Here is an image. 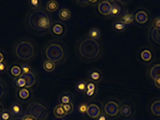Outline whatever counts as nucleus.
<instances>
[{"label": "nucleus", "instance_id": "f257e3e1", "mask_svg": "<svg viewBox=\"0 0 160 120\" xmlns=\"http://www.w3.org/2000/svg\"><path fill=\"white\" fill-rule=\"evenodd\" d=\"M52 18L44 8L32 9L25 17L26 28L34 34H43L51 30Z\"/></svg>", "mask_w": 160, "mask_h": 120}, {"label": "nucleus", "instance_id": "f03ea898", "mask_svg": "<svg viewBox=\"0 0 160 120\" xmlns=\"http://www.w3.org/2000/svg\"><path fill=\"white\" fill-rule=\"evenodd\" d=\"M76 50L80 59L88 62L97 60L102 53V47L98 40L92 39L88 36L78 40Z\"/></svg>", "mask_w": 160, "mask_h": 120}, {"label": "nucleus", "instance_id": "7ed1b4c3", "mask_svg": "<svg viewBox=\"0 0 160 120\" xmlns=\"http://www.w3.org/2000/svg\"><path fill=\"white\" fill-rule=\"evenodd\" d=\"M36 53V44L30 38H22L18 40L14 46V53L15 57L20 60H32L35 57Z\"/></svg>", "mask_w": 160, "mask_h": 120}, {"label": "nucleus", "instance_id": "20e7f679", "mask_svg": "<svg viewBox=\"0 0 160 120\" xmlns=\"http://www.w3.org/2000/svg\"><path fill=\"white\" fill-rule=\"evenodd\" d=\"M43 54L47 60H51L56 64H60L65 60V47L61 42L52 40L45 45Z\"/></svg>", "mask_w": 160, "mask_h": 120}, {"label": "nucleus", "instance_id": "39448f33", "mask_svg": "<svg viewBox=\"0 0 160 120\" xmlns=\"http://www.w3.org/2000/svg\"><path fill=\"white\" fill-rule=\"evenodd\" d=\"M25 115H31L34 117L37 120H46L49 115V110L47 106L41 101H33L27 106Z\"/></svg>", "mask_w": 160, "mask_h": 120}, {"label": "nucleus", "instance_id": "423d86ee", "mask_svg": "<svg viewBox=\"0 0 160 120\" xmlns=\"http://www.w3.org/2000/svg\"><path fill=\"white\" fill-rule=\"evenodd\" d=\"M112 4V8L110 12L109 16L114 17V18H120L122 15H125L126 11V3L123 1L120 0H113L111 1Z\"/></svg>", "mask_w": 160, "mask_h": 120}, {"label": "nucleus", "instance_id": "0eeeda50", "mask_svg": "<svg viewBox=\"0 0 160 120\" xmlns=\"http://www.w3.org/2000/svg\"><path fill=\"white\" fill-rule=\"evenodd\" d=\"M104 113L109 117H115L120 112V105L116 100H109L103 107Z\"/></svg>", "mask_w": 160, "mask_h": 120}, {"label": "nucleus", "instance_id": "6e6552de", "mask_svg": "<svg viewBox=\"0 0 160 120\" xmlns=\"http://www.w3.org/2000/svg\"><path fill=\"white\" fill-rule=\"evenodd\" d=\"M135 109L134 107L131 105L129 102H124L122 105L120 106V114L124 117H130L134 115Z\"/></svg>", "mask_w": 160, "mask_h": 120}, {"label": "nucleus", "instance_id": "1a4fd4ad", "mask_svg": "<svg viewBox=\"0 0 160 120\" xmlns=\"http://www.w3.org/2000/svg\"><path fill=\"white\" fill-rule=\"evenodd\" d=\"M51 34L57 37H62L66 34V28L63 23H53L51 28Z\"/></svg>", "mask_w": 160, "mask_h": 120}, {"label": "nucleus", "instance_id": "9d476101", "mask_svg": "<svg viewBox=\"0 0 160 120\" xmlns=\"http://www.w3.org/2000/svg\"><path fill=\"white\" fill-rule=\"evenodd\" d=\"M134 16H135V21L140 24L146 23L148 21V18H149V15L146 9H139L134 14Z\"/></svg>", "mask_w": 160, "mask_h": 120}, {"label": "nucleus", "instance_id": "9b49d317", "mask_svg": "<svg viewBox=\"0 0 160 120\" xmlns=\"http://www.w3.org/2000/svg\"><path fill=\"white\" fill-rule=\"evenodd\" d=\"M87 114L89 117L91 118H97L99 116H101V108L98 105H96L95 103L89 104L88 106V110Z\"/></svg>", "mask_w": 160, "mask_h": 120}, {"label": "nucleus", "instance_id": "f8f14e48", "mask_svg": "<svg viewBox=\"0 0 160 120\" xmlns=\"http://www.w3.org/2000/svg\"><path fill=\"white\" fill-rule=\"evenodd\" d=\"M22 77L25 80V83H26L25 88H27V89L32 88L33 85H35L37 81V77L34 71H32V72L26 73V74H22Z\"/></svg>", "mask_w": 160, "mask_h": 120}, {"label": "nucleus", "instance_id": "ddd939ff", "mask_svg": "<svg viewBox=\"0 0 160 120\" xmlns=\"http://www.w3.org/2000/svg\"><path fill=\"white\" fill-rule=\"evenodd\" d=\"M149 112L155 117H160V98H155L150 102Z\"/></svg>", "mask_w": 160, "mask_h": 120}, {"label": "nucleus", "instance_id": "4468645a", "mask_svg": "<svg viewBox=\"0 0 160 120\" xmlns=\"http://www.w3.org/2000/svg\"><path fill=\"white\" fill-rule=\"evenodd\" d=\"M16 94H17V98L23 102H26L27 100H29L30 98H32V91L27 88L18 89Z\"/></svg>", "mask_w": 160, "mask_h": 120}, {"label": "nucleus", "instance_id": "2eb2a0df", "mask_svg": "<svg viewBox=\"0 0 160 120\" xmlns=\"http://www.w3.org/2000/svg\"><path fill=\"white\" fill-rule=\"evenodd\" d=\"M98 11L103 15H109L112 8L111 1H102L98 4Z\"/></svg>", "mask_w": 160, "mask_h": 120}, {"label": "nucleus", "instance_id": "dca6fc26", "mask_svg": "<svg viewBox=\"0 0 160 120\" xmlns=\"http://www.w3.org/2000/svg\"><path fill=\"white\" fill-rule=\"evenodd\" d=\"M149 39L155 43L157 46L160 47V31L151 27L149 30Z\"/></svg>", "mask_w": 160, "mask_h": 120}, {"label": "nucleus", "instance_id": "f3484780", "mask_svg": "<svg viewBox=\"0 0 160 120\" xmlns=\"http://www.w3.org/2000/svg\"><path fill=\"white\" fill-rule=\"evenodd\" d=\"M134 20H135V16H134V13H132V12H126L125 15L119 18V21L125 25L131 24L134 22Z\"/></svg>", "mask_w": 160, "mask_h": 120}, {"label": "nucleus", "instance_id": "a211bd4d", "mask_svg": "<svg viewBox=\"0 0 160 120\" xmlns=\"http://www.w3.org/2000/svg\"><path fill=\"white\" fill-rule=\"evenodd\" d=\"M58 18L62 21H68L71 17V11L67 8H61L58 10Z\"/></svg>", "mask_w": 160, "mask_h": 120}, {"label": "nucleus", "instance_id": "6ab92c4d", "mask_svg": "<svg viewBox=\"0 0 160 120\" xmlns=\"http://www.w3.org/2000/svg\"><path fill=\"white\" fill-rule=\"evenodd\" d=\"M9 110H10V112L12 113V115L14 117H22V106L20 105L19 103H17V102L13 103L10 107Z\"/></svg>", "mask_w": 160, "mask_h": 120}, {"label": "nucleus", "instance_id": "aec40b11", "mask_svg": "<svg viewBox=\"0 0 160 120\" xmlns=\"http://www.w3.org/2000/svg\"><path fill=\"white\" fill-rule=\"evenodd\" d=\"M88 79H89L90 81L96 82V81H101V79H102V74H101L100 70H90L89 73H88Z\"/></svg>", "mask_w": 160, "mask_h": 120}, {"label": "nucleus", "instance_id": "412c9836", "mask_svg": "<svg viewBox=\"0 0 160 120\" xmlns=\"http://www.w3.org/2000/svg\"><path fill=\"white\" fill-rule=\"evenodd\" d=\"M58 9V3L55 0H51L49 2H47L46 6H45V10L48 13H54Z\"/></svg>", "mask_w": 160, "mask_h": 120}, {"label": "nucleus", "instance_id": "4be33fe9", "mask_svg": "<svg viewBox=\"0 0 160 120\" xmlns=\"http://www.w3.org/2000/svg\"><path fill=\"white\" fill-rule=\"evenodd\" d=\"M149 77L151 78V80H153V81H155L156 79L160 77V64H155L150 68Z\"/></svg>", "mask_w": 160, "mask_h": 120}, {"label": "nucleus", "instance_id": "5701e85b", "mask_svg": "<svg viewBox=\"0 0 160 120\" xmlns=\"http://www.w3.org/2000/svg\"><path fill=\"white\" fill-rule=\"evenodd\" d=\"M53 114H54V116H55L57 118H62V117H64L67 116L65 110H64V108H63V107H62V104H58V105H57L54 107V109H53Z\"/></svg>", "mask_w": 160, "mask_h": 120}, {"label": "nucleus", "instance_id": "b1692460", "mask_svg": "<svg viewBox=\"0 0 160 120\" xmlns=\"http://www.w3.org/2000/svg\"><path fill=\"white\" fill-rule=\"evenodd\" d=\"M42 68L46 72H52L56 68V63H54L51 60H44L42 63Z\"/></svg>", "mask_w": 160, "mask_h": 120}, {"label": "nucleus", "instance_id": "393cba45", "mask_svg": "<svg viewBox=\"0 0 160 120\" xmlns=\"http://www.w3.org/2000/svg\"><path fill=\"white\" fill-rule=\"evenodd\" d=\"M88 37L95 39V40H98L99 38L101 37V31L97 27L91 28L90 31H89V33H88Z\"/></svg>", "mask_w": 160, "mask_h": 120}, {"label": "nucleus", "instance_id": "a878e982", "mask_svg": "<svg viewBox=\"0 0 160 120\" xmlns=\"http://www.w3.org/2000/svg\"><path fill=\"white\" fill-rule=\"evenodd\" d=\"M9 72H10V74L13 76V77H15V78H18V77H20V76L22 75V70H21V67L19 66V65H13L12 67L10 68V70H9Z\"/></svg>", "mask_w": 160, "mask_h": 120}, {"label": "nucleus", "instance_id": "bb28decb", "mask_svg": "<svg viewBox=\"0 0 160 120\" xmlns=\"http://www.w3.org/2000/svg\"><path fill=\"white\" fill-rule=\"evenodd\" d=\"M7 93H8L7 84H6V82L3 80H1V78H0V100L6 97Z\"/></svg>", "mask_w": 160, "mask_h": 120}, {"label": "nucleus", "instance_id": "cd10ccee", "mask_svg": "<svg viewBox=\"0 0 160 120\" xmlns=\"http://www.w3.org/2000/svg\"><path fill=\"white\" fill-rule=\"evenodd\" d=\"M25 80L22 77V75L18 78H15L14 81V85L17 89H21V88H25Z\"/></svg>", "mask_w": 160, "mask_h": 120}, {"label": "nucleus", "instance_id": "c85d7f7f", "mask_svg": "<svg viewBox=\"0 0 160 120\" xmlns=\"http://www.w3.org/2000/svg\"><path fill=\"white\" fill-rule=\"evenodd\" d=\"M140 58L141 60H144V61H149V60L152 59V53L149 50H147L145 49L144 51H142L140 53Z\"/></svg>", "mask_w": 160, "mask_h": 120}, {"label": "nucleus", "instance_id": "c756f323", "mask_svg": "<svg viewBox=\"0 0 160 120\" xmlns=\"http://www.w3.org/2000/svg\"><path fill=\"white\" fill-rule=\"evenodd\" d=\"M73 97L70 93H64L61 98H60V101L61 104H68V103H72Z\"/></svg>", "mask_w": 160, "mask_h": 120}, {"label": "nucleus", "instance_id": "7c9ffc66", "mask_svg": "<svg viewBox=\"0 0 160 120\" xmlns=\"http://www.w3.org/2000/svg\"><path fill=\"white\" fill-rule=\"evenodd\" d=\"M87 87H88V82L86 81H80L77 83V86H76L77 90L78 91H81V92H84V93L88 90Z\"/></svg>", "mask_w": 160, "mask_h": 120}, {"label": "nucleus", "instance_id": "2f4dec72", "mask_svg": "<svg viewBox=\"0 0 160 120\" xmlns=\"http://www.w3.org/2000/svg\"><path fill=\"white\" fill-rule=\"evenodd\" d=\"M13 117L14 116L10 112V110H7V109H4V111L0 115V120H11Z\"/></svg>", "mask_w": 160, "mask_h": 120}, {"label": "nucleus", "instance_id": "473e14b6", "mask_svg": "<svg viewBox=\"0 0 160 120\" xmlns=\"http://www.w3.org/2000/svg\"><path fill=\"white\" fill-rule=\"evenodd\" d=\"M113 29L117 32H122L126 29V25L120 21H117V22L113 23Z\"/></svg>", "mask_w": 160, "mask_h": 120}, {"label": "nucleus", "instance_id": "72a5a7b5", "mask_svg": "<svg viewBox=\"0 0 160 120\" xmlns=\"http://www.w3.org/2000/svg\"><path fill=\"white\" fill-rule=\"evenodd\" d=\"M62 107L65 110V112L67 115H69L73 112L74 110V105L72 103H68V104H62Z\"/></svg>", "mask_w": 160, "mask_h": 120}, {"label": "nucleus", "instance_id": "f704fd0d", "mask_svg": "<svg viewBox=\"0 0 160 120\" xmlns=\"http://www.w3.org/2000/svg\"><path fill=\"white\" fill-rule=\"evenodd\" d=\"M21 70H22V74H26L33 71V70L32 69V67L30 66L29 64H22L21 66Z\"/></svg>", "mask_w": 160, "mask_h": 120}, {"label": "nucleus", "instance_id": "c9c22d12", "mask_svg": "<svg viewBox=\"0 0 160 120\" xmlns=\"http://www.w3.org/2000/svg\"><path fill=\"white\" fill-rule=\"evenodd\" d=\"M29 5L32 6V8H34V9H36V8H41L42 3L40 0H31L29 1Z\"/></svg>", "mask_w": 160, "mask_h": 120}, {"label": "nucleus", "instance_id": "e433bc0d", "mask_svg": "<svg viewBox=\"0 0 160 120\" xmlns=\"http://www.w3.org/2000/svg\"><path fill=\"white\" fill-rule=\"evenodd\" d=\"M151 27L155 28V29H159L160 28V16H157L152 22V25Z\"/></svg>", "mask_w": 160, "mask_h": 120}, {"label": "nucleus", "instance_id": "4c0bfd02", "mask_svg": "<svg viewBox=\"0 0 160 120\" xmlns=\"http://www.w3.org/2000/svg\"><path fill=\"white\" fill-rule=\"evenodd\" d=\"M87 90H93V91H96V83L93 82V81H89L88 83V87H87Z\"/></svg>", "mask_w": 160, "mask_h": 120}, {"label": "nucleus", "instance_id": "58836bf2", "mask_svg": "<svg viewBox=\"0 0 160 120\" xmlns=\"http://www.w3.org/2000/svg\"><path fill=\"white\" fill-rule=\"evenodd\" d=\"M87 110H88V105L86 103H83L79 106V112L81 114H85L87 113Z\"/></svg>", "mask_w": 160, "mask_h": 120}, {"label": "nucleus", "instance_id": "ea45409f", "mask_svg": "<svg viewBox=\"0 0 160 120\" xmlns=\"http://www.w3.org/2000/svg\"><path fill=\"white\" fill-rule=\"evenodd\" d=\"M22 120H37L34 117L31 116V115H23L22 117Z\"/></svg>", "mask_w": 160, "mask_h": 120}, {"label": "nucleus", "instance_id": "a19ab883", "mask_svg": "<svg viewBox=\"0 0 160 120\" xmlns=\"http://www.w3.org/2000/svg\"><path fill=\"white\" fill-rule=\"evenodd\" d=\"M7 70V63L5 61L0 62V72H3Z\"/></svg>", "mask_w": 160, "mask_h": 120}, {"label": "nucleus", "instance_id": "79ce46f5", "mask_svg": "<svg viewBox=\"0 0 160 120\" xmlns=\"http://www.w3.org/2000/svg\"><path fill=\"white\" fill-rule=\"evenodd\" d=\"M95 93H96V91H93V90H87L85 92L87 97H93V96H95Z\"/></svg>", "mask_w": 160, "mask_h": 120}, {"label": "nucleus", "instance_id": "37998d69", "mask_svg": "<svg viewBox=\"0 0 160 120\" xmlns=\"http://www.w3.org/2000/svg\"><path fill=\"white\" fill-rule=\"evenodd\" d=\"M78 5H79V6H82V7H85V6H88L89 5V1H77L76 2Z\"/></svg>", "mask_w": 160, "mask_h": 120}, {"label": "nucleus", "instance_id": "c03bdc74", "mask_svg": "<svg viewBox=\"0 0 160 120\" xmlns=\"http://www.w3.org/2000/svg\"><path fill=\"white\" fill-rule=\"evenodd\" d=\"M154 83H155V86L158 88V89H160V77H158V79H156L154 81Z\"/></svg>", "mask_w": 160, "mask_h": 120}, {"label": "nucleus", "instance_id": "a18cd8bd", "mask_svg": "<svg viewBox=\"0 0 160 120\" xmlns=\"http://www.w3.org/2000/svg\"><path fill=\"white\" fill-rule=\"evenodd\" d=\"M3 61H5V56H4L3 53L0 51V62H3Z\"/></svg>", "mask_w": 160, "mask_h": 120}, {"label": "nucleus", "instance_id": "49530a36", "mask_svg": "<svg viewBox=\"0 0 160 120\" xmlns=\"http://www.w3.org/2000/svg\"><path fill=\"white\" fill-rule=\"evenodd\" d=\"M97 120H107V119H106V117H105V116L102 115V116H99V117H97Z\"/></svg>", "mask_w": 160, "mask_h": 120}, {"label": "nucleus", "instance_id": "de8ad7c7", "mask_svg": "<svg viewBox=\"0 0 160 120\" xmlns=\"http://www.w3.org/2000/svg\"><path fill=\"white\" fill-rule=\"evenodd\" d=\"M11 120H22V117H14Z\"/></svg>", "mask_w": 160, "mask_h": 120}, {"label": "nucleus", "instance_id": "09e8293b", "mask_svg": "<svg viewBox=\"0 0 160 120\" xmlns=\"http://www.w3.org/2000/svg\"><path fill=\"white\" fill-rule=\"evenodd\" d=\"M4 111V107H3V105H2V103H0V115H1V113Z\"/></svg>", "mask_w": 160, "mask_h": 120}, {"label": "nucleus", "instance_id": "8fccbe9b", "mask_svg": "<svg viewBox=\"0 0 160 120\" xmlns=\"http://www.w3.org/2000/svg\"><path fill=\"white\" fill-rule=\"evenodd\" d=\"M56 120H61V119H59V118H58V119H56Z\"/></svg>", "mask_w": 160, "mask_h": 120}, {"label": "nucleus", "instance_id": "3c124183", "mask_svg": "<svg viewBox=\"0 0 160 120\" xmlns=\"http://www.w3.org/2000/svg\"><path fill=\"white\" fill-rule=\"evenodd\" d=\"M158 30H159V31H160V28H159V29H158Z\"/></svg>", "mask_w": 160, "mask_h": 120}]
</instances>
